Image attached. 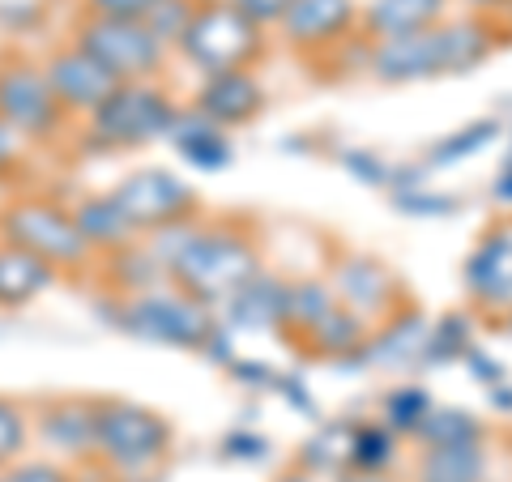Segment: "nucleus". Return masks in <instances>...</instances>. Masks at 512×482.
I'll return each instance as SVG.
<instances>
[{
	"instance_id": "f257e3e1",
	"label": "nucleus",
	"mask_w": 512,
	"mask_h": 482,
	"mask_svg": "<svg viewBox=\"0 0 512 482\" xmlns=\"http://www.w3.org/2000/svg\"><path fill=\"white\" fill-rule=\"evenodd\" d=\"M141 244L154 252V261L167 269L171 286H180L205 308H222L235 291L265 273L261 244L244 222H210V218H188L167 231L141 235Z\"/></svg>"
},
{
	"instance_id": "f03ea898",
	"label": "nucleus",
	"mask_w": 512,
	"mask_h": 482,
	"mask_svg": "<svg viewBox=\"0 0 512 482\" xmlns=\"http://www.w3.org/2000/svg\"><path fill=\"white\" fill-rule=\"evenodd\" d=\"M495 52V22L483 13L457 22H440L427 26L419 35H402V39H384L367 47V69L380 82H423V77H448V73H470L478 69L487 56Z\"/></svg>"
},
{
	"instance_id": "7ed1b4c3",
	"label": "nucleus",
	"mask_w": 512,
	"mask_h": 482,
	"mask_svg": "<svg viewBox=\"0 0 512 482\" xmlns=\"http://www.w3.org/2000/svg\"><path fill=\"white\" fill-rule=\"evenodd\" d=\"M175 427L163 410L133 397H94V457L103 478H150L171 461Z\"/></svg>"
},
{
	"instance_id": "20e7f679",
	"label": "nucleus",
	"mask_w": 512,
	"mask_h": 482,
	"mask_svg": "<svg viewBox=\"0 0 512 482\" xmlns=\"http://www.w3.org/2000/svg\"><path fill=\"white\" fill-rule=\"evenodd\" d=\"M180 111L184 107L167 90V82H120L86 120L73 124V133L86 141V150L128 154L167 141Z\"/></svg>"
},
{
	"instance_id": "39448f33",
	"label": "nucleus",
	"mask_w": 512,
	"mask_h": 482,
	"mask_svg": "<svg viewBox=\"0 0 512 482\" xmlns=\"http://www.w3.org/2000/svg\"><path fill=\"white\" fill-rule=\"evenodd\" d=\"M0 239L39 256L60 278H82L99 265L86 235L77 231L69 201L47 197V192H13L9 201H0Z\"/></svg>"
},
{
	"instance_id": "423d86ee",
	"label": "nucleus",
	"mask_w": 512,
	"mask_h": 482,
	"mask_svg": "<svg viewBox=\"0 0 512 482\" xmlns=\"http://www.w3.org/2000/svg\"><path fill=\"white\" fill-rule=\"evenodd\" d=\"M107 308H111V325L124 329L128 337H141V342H154V346H175V350H205L210 337L222 329L214 308H205V303L184 295L171 282L128 299L111 295Z\"/></svg>"
},
{
	"instance_id": "0eeeda50",
	"label": "nucleus",
	"mask_w": 512,
	"mask_h": 482,
	"mask_svg": "<svg viewBox=\"0 0 512 482\" xmlns=\"http://www.w3.org/2000/svg\"><path fill=\"white\" fill-rule=\"evenodd\" d=\"M265 52H269V30L252 26L231 0L197 5L171 47V56L188 60L201 77L231 73V69H256V64L265 60Z\"/></svg>"
},
{
	"instance_id": "6e6552de",
	"label": "nucleus",
	"mask_w": 512,
	"mask_h": 482,
	"mask_svg": "<svg viewBox=\"0 0 512 482\" xmlns=\"http://www.w3.org/2000/svg\"><path fill=\"white\" fill-rule=\"evenodd\" d=\"M0 124L18 133L26 146H56L73 133V120L56 103L39 56L26 47L0 52Z\"/></svg>"
},
{
	"instance_id": "1a4fd4ad",
	"label": "nucleus",
	"mask_w": 512,
	"mask_h": 482,
	"mask_svg": "<svg viewBox=\"0 0 512 482\" xmlns=\"http://www.w3.org/2000/svg\"><path fill=\"white\" fill-rule=\"evenodd\" d=\"M69 39L94 56L116 82H163L171 47L154 35L146 22H120V18H90L77 13L69 26Z\"/></svg>"
},
{
	"instance_id": "9d476101",
	"label": "nucleus",
	"mask_w": 512,
	"mask_h": 482,
	"mask_svg": "<svg viewBox=\"0 0 512 482\" xmlns=\"http://www.w3.org/2000/svg\"><path fill=\"white\" fill-rule=\"evenodd\" d=\"M107 197L116 201V210L124 214V222L133 227V235H154L167 231L175 222L201 218V197L188 180H180L167 167H141L128 171L116 188H107Z\"/></svg>"
},
{
	"instance_id": "9b49d317",
	"label": "nucleus",
	"mask_w": 512,
	"mask_h": 482,
	"mask_svg": "<svg viewBox=\"0 0 512 482\" xmlns=\"http://www.w3.org/2000/svg\"><path fill=\"white\" fill-rule=\"evenodd\" d=\"M30 440L43 457L69 470H90L94 457V397L52 393L30 397Z\"/></svg>"
},
{
	"instance_id": "f8f14e48",
	"label": "nucleus",
	"mask_w": 512,
	"mask_h": 482,
	"mask_svg": "<svg viewBox=\"0 0 512 482\" xmlns=\"http://www.w3.org/2000/svg\"><path fill=\"white\" fill-rule=\"evenodd\" d=\"M325 286L350 316L363 320V325H380V320H389L393 312L406 308L402 303L406 291H402V282H397V273L384 261H376V256H363V252H342L338 265L329 269Z\"/></svg>"
},
{
	"instance_id": "ddd939ff",
	"label": "nucleus",
	"mask_w": 512,
	"mask_h": 482,
	"mask_svg": "<svg viewBox=\"0 0 512 482\" xmlns=\"http://www.w3.org/2000/svg\"><path fill=\"white\" fill-rule=\"evenodd\" d=\"M39 64H43V77H47V86H52L56 103L64 107V116H69L73 124L86 120L90 111L120 86L116 77H111L94 56H86L69 35L47 47V52L39 56Z\"/></svg>"
},
{
	"instance_id": "4468645a",
	"label": "nucleus",
	"mask_w": 512,
	"mask_h": 482,
	"mask_svg": "<svg viewBox=\"0 0 512 482\" xmlns=\"http://www.w3.org/2000/svg\"><path fill=\"white\" fill-rule=\"evenodd\" d=\"M461 286H466L470 308L512 312V222H495L478 235L461 269Z\"/></svg>"
},
{
	"instance_id": "2eb2a0df",
	"label": "nucleus",
	"mask_w": 512,
	"mask_h": 482,
	"mask_svg": "<svg viewBox=\"0 0 512 482\" xmlns=\"http://www.w3.org/2000/svg\"><path fill=\"white\" fill-rule=\"evenodd\" d=\"M355 30H359V0H295L286 9L278 35L295 52L316 56L350 43Z\"/></svg>"
},
{
	"instance_id": "dca6fc26",
	"label": "nucleus",
	"mask_w": 512,
	"mask_h": 482,
	"mask_svg": "<svg viewBox=\"0 0 512 482\" xmlns=\"http://www.w3.org/2000/svg\"><path fill=\"white\" fill-rule=\"evenodd\" d=\"M188 107L197 111L201 120L222 128V133H235V128H248L252 120H261L265 86H261V77H256V69L210 73V77H201V86Z\"/></svg>"
},
{
	"instance_id": "f3484780",
	"label": "nucleus",
	"mask_w": 512,
	"mask_h": 482,
	"mask_svg": "<svg viewBox=\"0 0 512 482\" xmlns=\"http://www.w3.org/2000/svg\"><path fill=\"white\" fill-rule=\"evenodd\" d=\"M427 333H431V320L406 303L402 312H393L389 320H380L376 329H367V342L359 350L363 363L372 367H410V363H423V350H427Z\"/></svg>"
},
{
	"instance_id": "a211bd4d",
	"label": "nucleus",
	"mask_w": 512,
	"mask_h": 482,
	"mask_svg": "<svg viewBox=\"0 0 512 482\" xmlns=\"http://www.w3.org/2000/svg\"><path fill=\"white\" fill-rule=\"evenodd\" d=\"M286 312H291V282L278 278V273H256L244 291H235L222 303L227 325L252 329V333L286 329Z\"/></svg>"
},
{
	"instance_id": "6ab92c4d",
	"label": "nucleus",
	"mask_w": 512,
	"mask_h": 482,
	"mask_svg": "<svg viewBox=\"0 0 512 482\" xmlns=\"http://www.w3.org/2000/svg\"><path fill=\"white\" fill-rule=\"evenodd\" d=\"M448 13V0H372L359 9V30L367 43L419 35L427 26H440Z\"/></svg>"
},
{
	"instance_id": "aec40b11",
	"label": "nucleus",
	"mask_w": 512,
	"mask_h": 482,
	"mask_svg": "<svg viewBox=\"0 0 512 482\" xmlns=\"http://www.w3.org/2000/svg\"><path fill=\"white\" fill-rule=\"evenodd\" d=\"M56 282H60V273L52 265H43L39 256H30L0 239V308L5 312L30 308V303L43 299Z\"/></svg>"
},
{
	"instance_id": "412c9836",
	"label": "nucleus",
	"mask_w": 512,
	"mask_h": 482,
	"mask_svg": "<svg viewBox=\"0 0 512 482\" xmlns=\"http://www.w3.org/2000/svg\"><path fill=\"white\" fill-rule=\"evenodd\" d=\"M69 210H73L77 231H82L86 244L94 248V256H111V252H120V248H128L137 239L107 192H86V197L69 201Z\"/></svg>"
},
{
	"instance_id": "4be33fe9",
	"label": "nucleus",
	"mask_w": 512,
	"mask_h": 482,
	"mask_svg": "<svg viewBox=\"0 0 512 482\" xmlns=\"http://www.w3.org/2000/svg\"><path fill=\"white\" fill-rule=\"evenodd\" d=\"M167 141L192 171H218L231 163V133H222L210 120H201L192 107L180 111V120H175Z\"/></svg>"
},
{
	"instance_id": "5701e85b",
	"label": "nucleus",
	"mask_w": 512,
	"mask_h": 482,
	"mask_svg": "<svg viewBox=\"0 0 512 482\" xmlns=\"http://www.w3.org/2000/svg\"><path fill=\"white\" fill-rule=\"evenodd\" d=\"M487 465H491V457L483 444L419 448L414 482H487Z\"/></svg>"
},
{
	"instance_id": "b1692460",
	"label": "nucleus",
	"mask_w": 512,
	"mask_h": 482,
	"mask_svg": "<svg viewBox=\"0 0 512 482\" xmlns=\"http://www.w3.org/2000/svg\"><path fill=\"white\" fill-rule=\"evenodd\" d=\"M350 440H355V423L350 419H333L316 431V436L303 440L295 470L312 474V478H338L342 470H350Z\"/></svg>"
},
{
	"instance_id": "393cba45",
	"label": "nucleus",
	"mask_w": 512,
	"mask_h": 482,
	"mask_svg": "<svg viewBox=\"0 0 512 482\" xmlns=\"http://www.w3.org/2000/svg\"><path fill=\"white\" fill-rule=\"evenodd\" d=\"M397 461H402V436H393L384 423H355V440H350V470L393 474Z\"/></svg>"
},
{
	"instance_id": "a878e982",
	"label": "nucleus",
	"mask_w": 512,
	"mask_h": 482,
	"mask_svg": "<svg viewBox=\"0 0 512 482\" xmlns=\"http://www.w3.org/2000/svg\"><path fill=\"white\" fill-rule=\"evenodd\" d=\"M414 440L423 448H444V444H483L487 427L483 419H474L470 410L457 406H431V414L423 419V427L414 431Z\"/></svg>"
},
{
	"instance_id": "bb28decb",
	"label": "nucleus",
	"mask_w": 512,
	"mask_h": 482,
	"mask_svg": "<svg viewBox=\"0 0 512 482\" xmlns=\"http://www.w3.org/2000/svg\"><path fill=\"white\" fill-rule=\"evenodd\" d=\"M431 393L427 389H419V384H397V389H389L384 393V401H380V410H384V427L393 431V436H410L414 440V431L423 427V419L431 414Z\"/></svg>"
},
{
	"instance_id": "cd10ccee",
	"label": "nucleus",
	"mask_w": 512,
	"mask_h": 482,
	"mask_svg": "<svg viewBox=\"0 0 512 482\" xmlns=\"http://www.w3.org/2000/svg\"><path fill=\"white\" fill-rule=\"evenodd\" d=\"M35 453L30 440V397L0 393V470Z\"/></svg>"
},
{
	"instance_id": "c85d7f7f",
	"label": "nucleus",
	"mask_w": 512,
	"mask_h": 482,
	"mask_svg": "<svg viewBox=\"0 0 512 482\" xmlns=\"http://www.w3.org/2000/svg\"><path fill=\"white\" fill-rule=\"evenodd\" d=\"M470 329H466V316H444L431 325L427 333V350H423V363H448V359H461L470 350Z\"/></svg>"
},
{
	"instance_id": "c756f323",
	"label": "nucleus",
	"mask_w": 512,
	"mask_h": 482,
	"mask_svg": "<svg viewBox=\"0 0 512 482\" xmlns=\"http://www.w3.org/2000/svg\"><path fill=\"white\" fill-rule=\"evenodd\" d=\"M495 137H500V124H495V120H478V124L466 128V133H453L448 141H440V146L431 150L427 158L436 167H448V163H457V158H470L478 150H487V141H495Z\"/></svg>"
},
{
	"instance_id": "7c9ffc66",
	"label": "nucleus",
	"mask_w": 512,
	"mask_h": 482,
	"mask_svg": "<svg viewBox=\"0 0 512 482\" xmlns=\"http://www.w3.org/2000/svg\"><path fill=\"white\" fill-rule=\"evenodd\" d=\"M77 478V470H69V465H60V461H52V457H22V461H13V465H5L0 470V482H73Z\"/></svg>"
},
{
	"instance_id": "2f4dec72",
	"label": "nucleus",
	"mask_w": 512,
	"mask_h": 482,
	"mask_svg": "<svg viewBox=\"0 0 512 482\" xmlns=\"http://www.w3.org/2000/svg\"><path fill=\"white\" fill-rule=\"evenodd\" d=\"M192 0H158V5L146 13V26L154 30L158 39H163L167 47H175V39H180V30L188 26V18H192Z\"/></svg>"
},
{
	"instance_id": "473e14b6",
	"label": "nucleus",
	"mask_w": 512,
	"mask_h": 482,
	"mask_svg": "<svg viewBox=\"0 0 512 482\" xmlns=\"http://www.w3.org/2000/svg\"><path fill=\"white\" fill-rule=\"evenodd\" d=\"M158 0H77V13L90 18H120V22H146V13Z\"/></svg>"
},
{
	"instance_id": "72a5a7b5",
	"label": "nucleus",
	"mask_w": 512,
	"mask_h": 482,
	"mask_svg": "<svg viewBox=\"0 0 512 482\" xmlns=\"http://www.w3.org/2000/svg\"><path fill=\"white\" fill-rule=\"evenodd\" d=\"M231 5L244 13V18L252 26H261V30H278L282 18H286V9L295 5V0H231Z\"/></svg>"
},
{
	"instance_id": "f704fd0d",
	"label": "nucleus",
	"mask_w": 512,
	"mask_h": 482,
	"mask_svg": "<svg viewBox=\"0 0 512 482\" xmlns=\"http://www.w3.org/2000/svg\"><path fill=\"white\" fill-rule=\"evenodd\" d=\"M26 141L18 133H9L5 124H0V184H9L13 175H18L26 167Z\"/></svg>"
},
{
	"instance_id": "c9c22d12",
	"label": "nucleus",
	"mask_w": 512,
	"mask_h": 482,
	"mask_svg": "<svg viewBox=\"0 0 512 482\" xmlns=\"http://www.w3.org/2000/svg\"><path fill=\"white\" fill-rule=\"evenodd\" d=\"M265 448H269L265 436H239V431L222 440V453L235 457V461H261V457H265Z\"/></svg>"
},
{
	"instance_id": "e433bc0d",
	"label": "nucleus",
	"mask_w": 512,
	"mask_h": 482,
	"mask_svg": "<svg viewBox=\"0 0 512 482\" xmlns=\"http://www.w3.org/2000/svg\"><path fill=\"white\" fill-rule=\"evenodd\" d=\"M491 197L495 201H500V205H508V210H512V163L500 171V175H495V184H491Z\"/></svg>"
},
{
	"instance_id": "4c0bfd02",
	"label": "nucleus",
	"mask_w": 512,
	"mask_h": 482,
	"mask_svg": "<svg viewBox=\"0 0 512 482\" xmlns=\"http://www.w3.org/2000/svg\"><path fill=\"white\" fill-rule=\"evenodd\" d=\"M333 482H397V474H363V470H342Z\"/></svg>"
},
{
	"instance_id": "58836bf2",
	"label": "nucleus",
	"mask_w": 512,
	"mask_h": 482,
	"mask_svg": "<svg viewBox=\"0 0 512 482\" xmlns=\"http://www.w3.org/2000/svg\"><path fill=\"white\" fill-rule=\"evenodd\" d=\"M491 401H500L504 410H512V389H504V380H500V384H495V389H491Z\"/></svg>"
},
{
	"instance_id": "ea45409f",
	"label": "nucleus",
	"mask_w": 512,
	"mask_h": 482,
	"mask_svg": "<svg viewBox=\"0 0 512 482\" xmlns=\"http://www.w3.org/2000/svg\"><path fill=\"white\" fill-rule=\"evenodd\" d=\"M274 482H320V478H312V474H303V470H286V474H278Z\"/></svg>"
},
{
	"instance_id": "a19ab883",
	"label": "nucleus",
	"mask_w": 512,
	"mask_h": 482,
	"mask_svg": "<svg viewBox=\"0 0 512 482\" xmlns=\"http://www.w3.org/2000/svg\"><path fill=\"white\" fill-rule=\"evenodd\" d=\"M103 482H158V478L150 474V478H103Z\"/></svg>"
},
{
	"instance_id": "79ce46f5",
	"label": "nucleus",
	"mask_w": 512,
	"mask_h": 482,
	"mask_svg": "<svg viewBox=\"0 0 512 482\" xmlns=\"http://www.w3.org/2000/svg\"><path fill=\"white\" fill-rule=\"evenodd\" d=\"M192 5H218V0H192Z\"/></svg>"
},
{
	"instance_id": "37998d69",
	"label": "nucleus",
	"mask_w": 512,
	"mask_h": 482,
	"mask_svg": "<svg viewBox=\"0 0 512 482\" xmlns=\"http://www.w3.org/2000/svg\"><path fill=\"white\" fill-rule=\"evenodd\" d=\"M504 13H508V18H512V0H504Z\"/></svg>"
}]
</instances>
